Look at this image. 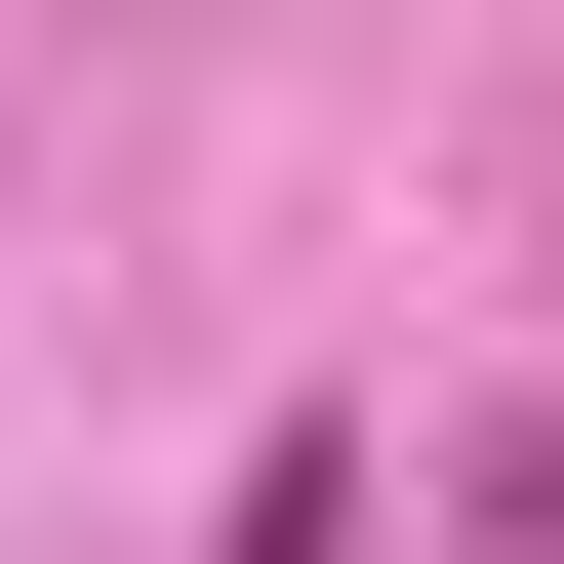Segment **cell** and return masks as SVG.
<instances>
[{
  "instance_id": "6da1fadb",
  "label": "cell",
  "mask_w": 564,
  "mask_h": 564,
  "mask_svg": "<svg viewBox=\"0 0 564 564\" xmlns=\"http://www.w3.org/2000/svg\"><path fill=\"white\" fill-rule=\"evenodd\" d=\"M202 564H364V444L282 403V444H242V524H202Z\"/></svg>"
}]
</instances>
